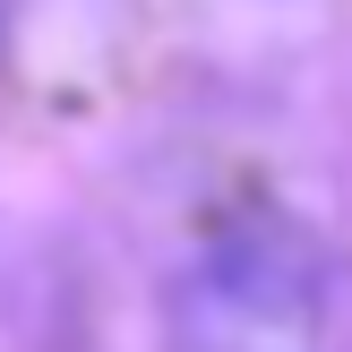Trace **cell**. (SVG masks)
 I'll list each match as a JSON object with an SVG mask.
<instances>
[{"instance_id": "1", "label": "cell", "mask_w": 352, "mask_h": 352, "mask_svg": "<svg viewBox=\"0 0 352 352\" xmlns=\"http://www.w3.org/2000/svg\"><path fill=\"white\" fill-rule=\"evenodd\" d=\"M309 344V250L223 241L181 292V352H301Z\"/></svg>"}]
</instances>
